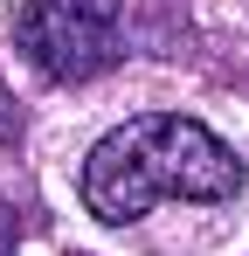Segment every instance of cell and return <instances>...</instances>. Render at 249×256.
I'll use <instances>...</instances> for the list:
<instances>
[{
  "label": "cell",
  "mask_w": 249,
  "mask_h": 256,
  "mask_svg": "<svg viewBox=\"0 0 249 256\" xmlns=\"http://www.w3.org/2000/svg\"><path fill=\"white\" fill-rule=\"evenodd\" d=\"M242 187V160L194 118H124L83 160V208L97 222H138L152 201H228Z\"/></svg>",
  "instance_id": "obj_1"
},
{
  "label": "cell",
  "mask_w": 249,
  "mask_h": 256,
  "mask_svg": "<svg viewBox=\"0 0 249 256\" xmlns=\"http://www.w3.org/2000/svg\"><path fill=\"white\" fill-rule=\"evenodd\" d=\"M14 42L48 84H90L124 56L118 0H28Z\"/></svg>",
  "instance_id": "obj_2"
}]
</instances>
